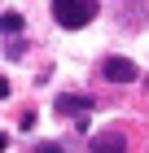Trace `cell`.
<instances>
[{
  "label": "cell",
  "instance_id": "ba28073f",
  "mask_svg": "<svg viewBox=\"0 0 149 153\" xmlns=\"http://www.w3.org/2000/svg\"><path fill=\"white\" fill-rule=\"evenodd\" d=\"M4 144H9V140H4V131H0V153H4Z\"/></svg>",
  "mask_w": 149,
  "mask_h": 153
},
{
  "label": "cell",
  "instance_id": "3957f363",
  "mask_svg": "<svg viewBox=\"0 0 149 153\" xmlns=\"http://www.w3.org/2000/svg\"><path fill=\"white\" fill-rule=\"evenodd\" d=\"M88 153H127V136L123 131H101L88 140Z\"/></svg>",
  "mask_w": 149,
  "mask_h": 153
},
{
  "label": "cell",
  "instance_id": "6da1fadb",
  "mask_svg": "<svg viewBox=\"0 0 149 153\" xmlns=\"http://www.w3.org/2000/svg\"><path fill=\"white\" fill-rule=\"evenodd\" d=\"M53 18L66 31H83L97 18V0H53Z\"/></svg>",
  "mask_w": 149,
  "mask_h": 153
},
{
  "label": "cell",
  "instance_id": "52a82bcc",
  "mask_svg": "<svg viewBox=\"0 0 149 153\" xmlns=\"http://www.w3.org/2000/svg\"><path fill=\"white\" fill-rule=\"evenodd\" d=\"M0 96H9V79H4V74H0Z\"/></svg>",
  "mask_w": 149,
  "mask_h": 153
},
{
  "label": "cell",
  "instance_id": "277c9868",
  "mask_svg": "<svg viewBox=\"0 0 149 153\" xmlns=\"http://www.w3.org/2000/svg\"><path fill=\"white\" fill-rule=\"evenodd\" d=\"M88 109H92V101H88V96H57V114H88Z\"/></svg>",
  "mask_w": 149,
  "mask_h": 153
},
{
  "label": "cell",
  "instance_id": "5b68a950",
  "mask_svg": "<svg viewBox=\"0 0 149 153\" xmlns=\"http://www.w3.org/2000/svg\"><path fill=\"white\" fill-rule=\"evenodd\" d=\"M0 31L18 35V31H22V13H4V18H0Z\"/></svg>",
  "mask_w": 149,
  "mask_h": 153
},
{
  "label": "cell",
  "instance_id": "7a4b0ae2",
  "mask_svg": "<svg viewBox=\"0 0 149 153\" xmlns=\"http://www.w3.org/2000/svg\"><path fill=\"white\" fill-rule=\"evenodd\" d=\"M101 74H105L110 83H132V79H140V66L127 61V57H105V61H101Z\"/></svg>",
  "mask_w": 149,
  "mask_h": 153
},
{
  "label": "cell",
  "instance_id": "8992f818",
  "mask_svg": "<svg viewBox=\"0 0 149 153\" xmlns=\"http://www.w3.org/2000/svg\"><path fill=\"white\" fill-rule=\"evenodd\" d=\"M31 153H66V149H61V144H53V140H44V144H35Z\"/></svg>",
  "mask_w": 149,
  "mask_h": 153
}]
</instances>
